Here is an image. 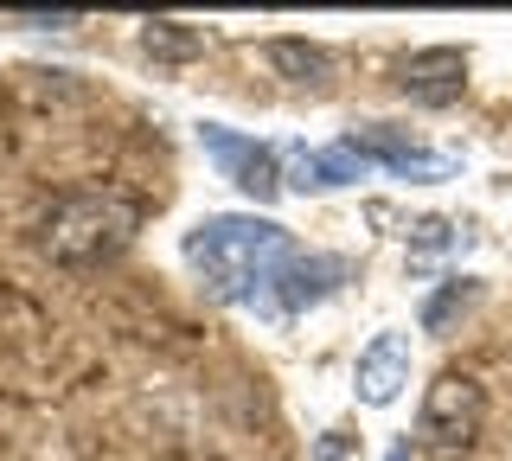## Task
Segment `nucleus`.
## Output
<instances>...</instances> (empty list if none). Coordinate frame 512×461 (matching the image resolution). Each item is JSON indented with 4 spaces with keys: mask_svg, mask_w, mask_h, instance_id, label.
Wrapping results in <instances>:
<instances>
[{
    "mask_svg": "<svg viewBox=\"0 0 512 461\" xmlns=\"http://www.w3.org/2000/svg\"><path fill=\"white\" fill-rule=\"evenodd\" d=\"M180 250L218 301H231V308H263L269 321H276L269 295L282 289L288 263L301 257V244L288 237V225H276V218H263V212H212L186 231Z\"/></svg>",
    "mask_w": 512,
    "mask_h": 461,
    "instance_id": "f257e3e1",
    "label": "nucleus"
},
{
    "mask_svg": "<svg viewBox=\"0 0 512 461\" xmlns=\"http://www.w3.org/2000/svg\"><path fill=\"white\" fill-rule=\"evenodd\" d=\"M135 231H141V205L128 193H116V186H71V193H58L39 212L32 244L64 269H90V263H109Z\"/></svg>",
    "mask_w": 512,
    "mask_h": 461,
    "instance_id": "f03ea898",
    "label": "nucleus"
},
{
    "mask_svg": "<svg viewBox=\"0 0 512 461\" xmlns=\"http://www.w3.org/2000/svg\"><path fill=\"white\" fill-rule=\"evenodd\" d=\"M480 423H487V391H480L474 372H442L436 385L423 391V410H416V442H423L436 461H461L474 449Z\"/></svg>",
    "mask_w": 512,
    "mask_h": 461,
    "instance_id": "7ed1b4c3",
    "label": "nucleus"
},
{
    "mask_svg": "<svg viewBox=\"0 0 512 461\" xmlns=\"http://www.w3.org/2000/svg\"><path fill=\"white\" fill-rule=\"evenodd\" d=\"M199 148H205V161H212L224 180L237 186V193H250L256 205H269V199L282 193V154L276 148H263V141L224 129V122H205V129H199Z\"/></svg>",
    "mask_w": 512,
    "mask_h": 461,
    "instance_id": "20e7f679",
    "label": "nucleus"
},
{
    "mask_svg": "<svg viewBox=\"0 0 512 461\" xmlns=\"http://www.w3.org/2000/svg\"><path fill=\"white\" fill-rule=\"evenodd\" d=\"M397 90H404L410 103H429V109H448L468 90V58L455 52V45H429V52H410L404 65H397Z\"/></svg>",
    "mask_w": 512,
    "mask_h": 461,
    "instance_id": "39448f33",
    "label": "nucleus"
},
{
    "mask_svg": "<svg viewBox=\"0 0 512 461\" xmlns=\"http://www.w3.org/2000/svg\"><path fill=\"white\" fill-rule=\"evenodd\" d=\"M346 148L359 154L365 167H391V173H410V180H442V173H455V161H448V154H423L410 135L384 129V122H365V129H352Z\"/></svg>",
    "mask_w": 512,
    "mask_h": 461,
    "instance_id": "423d86ee",
    "label": "nucleus"
},
{
    "mask_svg": "<svg viewBox=\"0 0 512 461\" xmlns=\"http://www.w3.org/2000/svg\"><path fill=\"white\" fill-rule=\"evenodd\" d=\"M352 385H359V404L391 410L397 397H404V385H410V340L404 333H372V346L359 353Z\"/></svg>",
    "mask_w": 512,
    "mask_h": 461,
    "instance_id": "0eeeda50",
    "label": "nucleus"
},
{
    "mask_svg": "<svg viewBox=\"0 0 512 461\" xmlns=\"http://www.w3.org/2000/svg\"><path fill=\"white\" fill-rule=\"evenodd\" d=\"M365 167L359 154L346 148V141H333V148H295V154H282V186H295V193H327V186H346V180H365Z\"/></svg>",
    "mask_w": 512,
    "mask_h": 461,
    "instance_id": "6e6552de",
    "label": "nucleus"
},
{
    "mask_svg": "<svg viewBox=\"0 0 512 461\" xmlns=\"http://www.w3.org/2000/svg\"><path fill=\"white\" fill-rule=\"evenodd\" d=\"M263 65L295 90H327L333 84V52L314 39H269L263 45Z\"/></svg>",
    "mask_w": 512,
    "mask_h": 461,
    "instance_id": "1a4fd4ad",
    "label": "nucleus"
},
{
    "mask_svg": "<svg viewBox=\"0 0 512 461\" xmlns=\"http://www.w3.org/2000/svg\"><path fill=\"white\" fill-rule=\"evenodd\" d=\"M340 276H346V263H340V257H295L276 295H282V308H308V301H320Z\"/></svg>",
    "mask_w": 512,
    "mask_h": 461,
    "instance_id": "9d476101",
    "label": "nucleus"
},
{
    "mask_svg": "<svg viewBox=\"0 0 512 461\" xmlns=\"http://www.w3.org/2000/svg\"><path fill=\"white\" fill-rule=\"evenodd\" d=\"M141 52L154 58V65H186V58L205 52V33L186 20H141Z\"/></svg>",
    "mask_w": 512,
    "mask_h": 461,
    "instance_id": "9b49d317",
    "label": "nucleus"
},
{
    "mask_svg": "<svg viewBox=\"0 0 512 461\" xmlns=\"http://www.w3.org/2000/svg\"><path fill=\"white\" fill-rule=\"evenodd\" d=\"M474 301H480V282H474V276H455V282H442V289L423 301V327H429V333H442V327L455 321L461 308H474Z\"/></svg>",
    "mask_w": 512,
    "mask_h": 461,
    "instance_id": "f8f14e48",
    "label": "nucleus"
},
{
    "mask_svg": "<svg viewBox=\"0 0 512 461\" xmlns=\"http://www.w3.org/2000/svg\"><path fill=\"white\" fill-rule=\"evenodd\" d=\"M314 461H352V455H346V436H340V429H327V436L314 442Z\"/></svg>",
    "mask_w": 512,
    "mask_h": 461,
    "instance_id": "ddd939ff",
    "label": "nucleus"
},
{
    "mask_svg": "<svg viewBox=\"0 0 512 461\" xmlns=\"http://www.w3.org/2000/svg\"><path fill=\"white\" fill-rule=\"evenodd\" d=\"M391 461H404V449H391Z\"/></svg>",
    "mask_w": 512,
    "mask_h": 461,
    "instance_id": "4468645a",
    "label": "nucleus"
}]
</instances>
